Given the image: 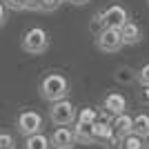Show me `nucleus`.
<instances>
[{
  "mask_svg": "<svg viewBox=\"0 0 149 149\" xmlns=\"http://www.w3.org/2000/svg\"><path fill=\"white\" fill-rule=\"evenodd\" d=\"M69 91H71V82L62 71H47V74L40 78L38 82V93L45 102H60V100L69 98Z\"/></svg>",
  "mask_w": 149,
  "mask_h": 149,
  "instance_id": "1",
  "label": "nucleus"
},
{
  "mask_svg": "<svg viewBox=\"0 0 149 149\" xmlns=\"http://www.w3.org/2000/svg\"><path fill=\"white\" fill-rule=\"evenodd\" d=\"M22 51L29 54V56H40L49 49V33L42 29V27H29V29L22 33Z\"/></svg>",
  "mask_w": 149,
  "mask_h": 149,
  "instance_id": "2",
  "label": "nucleus"
},
{
  "mask_svg": "<svg viewBox=\"0 0 149 149\" xmlns=\"http://www.w3.org/2000/svg\"><path fill=\"white\" fill-rule=\"evenodd\" d=\"M45 129V116L36 109H22L16 118V131L20 136H36V134H42Z\"/></svg>",
  "mask_w": 149,
  "mask_h": 149,
  "instance_id": "3",
  "label": "nucleus"
},
{
  "mask_svg": "<svg viewBox=\"0 0 149 149\" xmlns=\"http://www.w3.org/2000/svg\"><path fill=\"white\" fill-rule=\"evenodd\" d=\"M76 116H78V107L69 98L60 100V102H54L49 107V120L56 127H71L76 123Z\"/></svg>",
  "mask_w": 149,
  "mask_h": 149,
  "instance_id": "4",
  "label": "nucleus"
},
{
  "mask_svg": "<svg viewBox=\"0 0 149 149\" xmlns=\"http://www.w3.org/2000/svg\"><path fill=\"white\" fill-rule=\"evenodd\" d=\"M96 47H98L102 54H118V51L125 47L123 38H120V31L107 27L105 31H100L98 36H96Z\"/></svg>",
  "mask_w": 149,
  "mask_h": 149,
  "instance_id": "5",
  "label": "nucleus"
},
{
  "mask_svg": "<svg viewBox=\"0 0 149 149\" xmlns=\"http://www.w3.org/2000/svg\"><path fill=\"white\" fill-rule=\"evenodd\" d=\"M102 16H105V25L109 27V29H123L125 22H129V9L125 5H120V2H113V5H109L107 9H102Z\"/></svg>",
  "mask_w": 149,
  "mask_h": 149,
  "instance_id": "6",
  "label": "nucleus"
},
{
  "mask_svg": "<svg viewBox=\"0 0 149 149\" xmlns=\"http://www.w3.org/2000/svg\"><path fill=\"white\" fill-rule=\"evenodd\" d=\"M100 109L109 111L113 118H116V116H120V113H127L129 102H127V98H125V93H120V91H107L105 98H102V102H100Z\"/></svg>",
  "mask_w": 149,
  "mask_h": 149,
  "instance_id": "7",
  "label": "nucleus"
},
{
  "mask_svg": "<svg viewBox=\"0 0 149 149\" xmlns=\"http://www.w3.org/2000/svg\"><path fill=\"white\" fill-rule=\"evenodd\" d=\"M49 143H51V149H74L76 145L74 129L71 127H56L49 134Z\"/></svg>",
  "mask_w": 149,
  "mask_h": 149,
  "instance_id": "8",
  "label": "nucleus"
},
{
  "mask_svg": "<svg viewBox=\"0 0 149 149\" xmlns=\"http://www.w3.org/2000/svg\"><path fill=\"white\" fill-rule=\"evenodd\" d=\"M120 38H123L125 47H134V45L143 42L145 31H143V27L138 25L136 20H129V22H125V27L120 29Z\"/></svg>",
  "mask_w": 149,
  "mask_h": 149,
  "instance_id": "9",
  "label": "nucleus"
},
{
  "mask_svg": "<svg viewBox=\"0 0 149 149\" xmlns=\"http://www.w3.org/2000/svg\"><path fill=\"white\" fill-rule=\"evenodd\" d=\"M113 127V134L120 138H127L134 134V116H129V113H120V116H116L111 123Z\"/></svg>",
  "mask_w": 149,
  "mask_h": 149,
  "instance_id": "10",
  "label": "nucleus"
},
{
  "mask_svg": "<svg viewBox=\"0 0 149 149\" xmlns=\"http://www.w3.org/2000/svg\"><path fill=\"white\" fill-rule=\"evenodd\" d=\"M91 134H93V145H100V147H102V145L107 143V138L113 134V127L109 123H98V120H96L93 127H91Z\"/></svg>",
  "mask_w": 149,
  "mask_h": 149,
  "instance_id": "11",
  "label": "nucleus"
},
{
  "mask_svg": "<svg viewBox=\"0 0 149 149\" xmlns=\"http://www.w3.org/2000/svg\"><path fill=\"white\" fill-rule=\"evenodd\" d=\"M91 127L93 125H80V123H74V138H76V145H93V134H91Z\"/></svg>",
  "mask_w": 149,
  "mask_h": 149,
  "instance_id": "12",
  "label": "nucleus"
},
{
  "mask_svg": "<svg viewBox=\"0 0 149 149\" xmlns=\"http://www.w3.org/2000/svg\"><path fill=\"white\" fill-rule=\"evenodd\" d=\"M134 134L143 140L149 138V113H136L134 116Z\"/></svg>",
  "mask_w": 149,
  "mask_h": 149,
  "instance_id": "13",
  "label": "nucleus"
},
{
  "mask_svg": "<svg viewBox=\"0 0 149 149\" xmlns=\"http://www.w3.org/2000/svg\"><path fill=\"white\" fill-rule=\"evenodd\" d=\"M113 80L118 82V85H134L136 82V69L123 65V67H118L113 71Z\"/></svg>",
  "mask_w": 149,
  "mask_h": 149,
  "instance_id": "14",
  "label": "nucleus"
},
{
  "mask_svg": "<svg viewBox=\"0 0 149 149\" xmlns=\"http://www.w3.org/2000/svg\"><path fill=\"white\" fill-rule=\"evenodd\" d=\"M22 149H51L49 136H45V134H36V136L25 138V145H22Z\"/></svg>",
  "mask_w": 149,
  "mask_h": 149,
  "instance_id": "15",
  "label": "nucleus"
},
{
  "mask_svg": "<svg viewBox=\"0 0 149 149\" xmlns=\"http://www.w3.org/2000/svg\"><path fill=\"white\" fill-rule=\"evenodd\" d=\"M96 116H98V109H96V107H82V109H78L76 123H80V125H93V123H96Z\"/></svg>",
  "mask_w": 149,
  "mask_h": 149,
  "instance_id": "16",
  "label": "nucleus"
},
{
  "mask_svg": "<svg viewBox=\"0 0 149 149\" xmlns=\"http://www.w3.org/2000/svg\"><path fill=\"white\" fill-rule=\"evenodd\" d=\"M107 25H105V16H102V11H96L91 16V20H89V31L93 33V38L98 36L100 31H105Z\"/></svg>",
  "mask_w": 149,
  "mask_h": 149,
  "instance_id": "17",
  "label": "nucleus"
},
{
  "mask_svg": "<svg viewBox=\"0 0 149 149\" xmlns=\"http://www.w3.org/2000/svg\"><path fill=\"white\" fill-rule=\"evenodd\" d=\"M123 149H145V140L136 134H131V136L123 138Z\"/></svg>",
  "mask_w": 149,
  "mask_h": 149,
  "instance_id": "18",
  "label": "nucleus"
},
{
  "mask_svg": "<svg viewBox=\"0 0 149 149\" xmlns=\"http://www.w3.org/2000/svg\"><path fill=\"white\" fill-rule=\"evenodd\" d=\"M16 147H18L16 136L9 131H0V149H16Z\"/></svg>",
  "mask_w": 149,
  "mask_h": 149,
  "instance_id": "19",
  "label": "nucleus"
},
{
  "mask_svg": "<svg viewBox=\"0 0 149 149\" xmlns=\"http://www.w3.org/2000/svg\"><path fill=\"white\" fill-rule=\"evenodd\" d=\"M136 82L149 87V62H145V65H140V67L136 69Z\"/></svg>",
  "mask_w": 149,
  "mask_h": 149,
  "instance_id": "20",
  "label": "nucleus"
},
{
  "mask_svg": "<svg viewBox=\"0 0 149 149\" xmlns=\"http://www.w3.org/2000/svg\"><path fill=\"white\" fill-rule=\"evenodd\" d=\"M136 100H138V105H143V107H149V87L147 85H140L136 91Z\"/></svg>",
  "mask_w": 149,
  "mask_h": 149,
  "instance_id": "21",
  "label": "nucleus"
},
{
  "mask_svg": "<svg viewBox=\"0 0 149 149\" xmlns=\"http://www.w3.org/2000/svg\"><path fill=\"white\" fill-rule=\"evenodd\" d=\"M102 149H123V138L111 134V136L107 138V143L102 145Z\"/></svg>",
  "mask_w": 149,
  "mask_h": 149,
  "instance_id": "22",
  "label": "nucleus"
},
{
  "mask_svg": "<svg viewBox=\"0 0 149 149\" xmlns=\"http://www.w3.org/2000/svg\"><path fill=\"white\" fill-rule=\"evenodd\" d=\"M2 5L7 7V11H25V0H2Z\"/></svg>",
  "mask_w": 149,
  "mask_h": 149,
  "instance_id": "23",
  "label": "nucleus"
},
{
  "mask_svg": "<svg viewBox=\"0 0 149 149\" xmlns=\"http://www.w3.org/2000/svg\"><path fill=\"white\" fill-rule=\"evenodd\" d=\"M60 5H62V0H42V11L51 13V11H56Z\"/></svg>",
  "mask_w": 149,
  "mask_h": 149,
  "instance_id": "24",
  "label": "nucleus"
},
{
  "mask_svg": "<svg viewBox=\"0 0 149 149\" xmlns=\"http://www.w3.org/2000/svg\"><path fill=\"white\" fill-rule=\"evenodd\" d=\"M25 11H42V0H25Z\"/></svg>",
  "mask_w": 149,
  "mask_h": 149,
  "instance_id": "25",
  "label": "nucleus"
},
{
  "mask_svg": "<svg viewBox=\"0 0 149 149\" xmlns=\"http://www.w3.org/2000/svg\"><path fill=\"white\" fill-rule=\"evenodd\" d=\"M96 120H98V123H109V125H111V123H113V116H111L109 111H105V109H98Z\"/></svg>",
  "mask_w": 149,
  "mask_h": 149,
  "instance_id": "26",
  "label": "nucleus"
},
{
  "mask_svg": "<svg viewBox=\"0 0 149 149\" xmlns=\"http://www.w3.org/2000/svg\"><path fill=\"white\" fill-rule=\"evenodd\" d=\"M7 16H9V11H7V7L2 5V0H0V27L7 22Z\"/></svg>",
  "mask_w": 149,
  "mask_h": 149,
  "instance_id": "27",
  "label": "nucleus"
},
{
  "mask_svg": "<svg viewBox=\"0 0 149 149\" xmlns=\"http://www.w3.org/2000/svg\"><path fill=\"white\" fill-rule=\"evenodd\" d=\"M67 2H71V5H76V7H82V5H87L89 0H67Z\"/></svg>",
  "mask_w": 149,
  "mask_h": 149,
  "instance_id": "28",
  "label": "nucleus"
},
{
  "mask_svg": "<svg viewBox=\"0 0 149 149\" xmlns=\"http://www.w3.org/2000/svg\"><path fill=\"white\" fill-rule=\"evenodd\" d=\"M145 149H149V138H147V140H145Z\"/></svg>",
  "mask_w": 149,
  "mask_h": 149,
  "instance_id": "29",
  "label": "nucleus"
},
{
  "mask_svg": "<svg viewBox=\"0 0 149 149\" xmlns=\"http://www.w3.org/2000/svg\"><path fill=\"white\" fill-rule=\"evenodd\" d=\"M147 7H149V0H147Z\"/></svg>",
  "mask_w": 149,
  "mask_h": 149,
  "instance_id": "30",
  "label": "nucleus"
},
{
  "mask_svg": "<svg viewBox=\"0 0 149 149\" xmlns=\"http://www.w3.org/2000/svg\"><path fill=\"white\" fill-rule=\"evenodd\" d=\"M62 2H67V0H62Z\"/></svg>",
  "mask_w": 149,
  "mask_h": 149,
  "instance_id": "31",
  "label": "nucleus"
}]
</instances>
